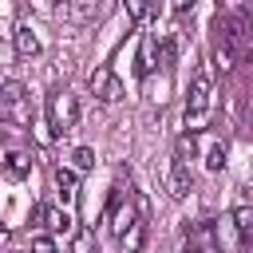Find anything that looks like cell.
I'll return each mask as SVG.
<instances>
[{
  "label": "cell",
  "instance_id": "21",
  "mask_svg": "<svg viewBox=\"0 0 253 253\" xmlns=\"http://www.w3.org/2000/svg\"><path fill=\"white\" fill-rule=\"evenodd\" d=\"M12 253H16V249H12Z\"/></svg>",
  "mask_w": 253,
  "mask_h": 253
},
{
  "label": "cell",
  "instance_id": "20",
  "mask_svg": "<svg viewBox=\"0 0 253 253\" xmlns=\"http://www.w3.org/2000/svg\"><path fill=\"white\" fill-rule=\"evenodd\" d=\"M174 4V12H194V0H170Z\"/></svg>",
  "mask_w": 253,
  "mask_h": 253
},
{
  "label": "cell",
  "instance_id": "3",
  "mask_svg": "<svg viewBox=\"0 0 253 253\" xmlns=\"http://www.w3.org/2000/svg\"><path fill=\"white\" fill-rule=\"evenodd\" d=\"M87 87H91V95H95L99 103H119V99H123V83H119V75H115L111 67H95L91 79H87Z\"/></svg>",
  "mask_w": 253,
  "mask_h": 253
},
{
  "label": "cell",
  "instance_id": "15",
  "mask_svg": "<svg viewBox=\"0 0 253 253\" xmlns=\"http://www.w3.org/2000/svg\"><path fill=\"white\" fill-rule=\"evenodd\" d=\"M154 51H158V40H142V51H138V75H150V67H154Z\"/></svg>",
  "mask_w": 253,
  "mask_h": 253
},
{
  "label": "cell",
  "instance_id": "2",
  "mask_svg": "<svg viewBox=\"0 0 253 253\" xmlns=\"http://www.w3.org/2000/svg\"><path fill=\"white\" fill-rule=\"evenodd\" d=\"M75 123H79V103H75V95H71V91H55V95L47 99V126H51V134H67Z\"/></svg>",
  "mask_w": 253,
  "mask_h": 253
},
{
  "label": "cell",
  "instance_id": "13",
  "mask_svg": "<svg viewBox=\"0 0 253 253\" xmlns=\"http://www.w3.org/2000/svg\"><path fill=\"white\" fill-rule=\"evenodd\" d=\"M0 99H4V107H16V103H24V83H20V79H4V87H0Z\"/></svg>",
  "mask_w": 253,
  "mask_h": 253
},
{
  "label": "cell",
  "instance_id": "9",
  "mask_svg": "<svg viewBox=\"0 0 253 253\" xmlns=\"http://www.w3.org/2000/svg\"><path fill=\"white\" fill-rule=\"evenodd\" d=\"M237 63H241L237 47H233V43H225V40H217V47H213V67H217L221 75H229V71H233Z\"/></svg>",
  "mask_w": 253,
  "mask_h": 253
},
{
  "label": "cell",
  "instance_id": "11",
  "mask_svg": "<svg viewBox=\"0 0 253 253\" xmlns=\"http://www.w3.org/2000/svg\"><path fill=\"white\" fill-rule=\"evenodd\" d=\"M123 8H126V16L134 20V24H146V20H154V0H123Z\"/></svg>",
  "mask_w": 253,
  "mask_h": 253
},
{
  "label": "cell",
  "instance_id": "18",
  "mask_svg": "<svg viewBox=\"0 0 253 253\" xmlns=\"http://www.w3.org/2000/svg\"><path fill=\"white\" fill-rule=\"evenodd\" d=\"M32 253H55V237L51 233H36L32 237Z\"/></svg>",
  "mask_w": 253,
  "mask_h": 253
},
{
  "label": "cell",
  "instance_id": "1",
  "mask_svg": "<svg viewBox=\"0 0 253 253\" xmlns=\"http://www.w3.org/2000/svg\"><path fill=\"white\" fill-rule=\"evenodd\" d=\"M210 107H213V83H210V71L198 67L194 79H190V99H186V115H182V123H186L190 134H198V130L206 126Z\"/></svg>",
  "mask_w": 253,
  "mask_h": 253
},
{
  "label": "cell",
  "instance_id": "17",
  "mask_svg": "<svg viewBox=\"0 0 253 253\" xmlns=\"http://www.w3.org/2000/svg\"><path fill=\"white\" fill-rule=\"evenodd\" d=\"M225 154H229L225 142H210V150H206V166H210V170H221V166H225Z\"/></svg>",
  "mask_w": 253,
  "mask_h": 253
},
{
  "label": "cell",
  "instance_id": "10",
  "mask_svg": "<svg viewBox=\"0 0 253 253\" xmlns=\"http://www.w3.org/2000/svg\"><path fill=\"white\" fill-rule=\"evenodd\" d=\"M119 249H123V253H142V249H146V221H134V225L119 237Z\"/></svg>",
  "mask_w": 253,
  "mask_h": 253
},
{
  "label": "cell",
  "instance_id": "7",
  "mask_svg": "<svg viewBox=\"0 0 253 253\" xmlns=\"http://www.w3.org/2000/svg\"><path fill=\"white\" fill-rule=\"evenodd\" d=\"M4 174H8L12 182L28 178V174H32V154H28V150H8V158H4Z\"/></svg>",
  "mask_w": 253,
  "mask_h": 253
},
{
  "label": "cell",
  "instance_id": "6",
  "mask_svg": "<svg viewBox=\"0 0 253 253\" xmlns=\"http://www.w3.org/2000/svg\"><path fill=\"white\" fill-rule=\"evenodd\" d=\"M12 43H16V51H20L24 59H36V55H40V36H36L28 24H20V28L12 32Z\"/></svg>",
  "mask_w": 253,
  "mask_h": 253
},
{
  "label": "cell",
  "instance_id": "19",
  "mask_svg": "<svg viewBox=\"0 0 253 253\" xmlns=\"http://www.w3.org/2000/svg\"><path fill=\"white\" fill-rule=\"evenodd\" d=\"M158 63H162V67H170V63H174V40H170V36H166V40H158Z\"/></svg>",
  "mask_w": 253,
  "mask_h": 253
},
{
  "label": "cell",
  "instance_id": "4",
  "mask_svg": "<svg viewBox=\"0 0 253 253\" xmlns=\"http://www.w3.org/2000/svg\"><path fill=\"white\" fill-rule=\"evenodd\" d=\"M36 217H40V225L55 237V233H71V213L67 210H59V206H36Z\"/></svg>",
  "mask_w": 253,
  "mask_h": 253
},
{
  "label": "cell",
  "instance_id": "16",
  "mask_svg": "<svg viewBox=\"0 0 253 253\" xmlns=\"http://www.w3.org/2000/svg\"><path fill=\"white\" fill-rule=\"evenodd\" d=\"M71 166H75V170H91V166H95V150H91V146H75V150H71Z\"/></svg>",
  "mask_w": 253,
  "mask_h": 253
},
{
  "label": "cell",
  "instance_id": "8",
  "mask_svg": "<svg viewBox=\"0 0 253 253\" xmlns=\"http://www.w3.org/2000/svg\"><path fill=\"white\" fill-rule=\"evenodd\" d=\"M55 186H59L63 202H75V194H79V170L75 166H55Z\"/></svg>",
  "mask_w": 253,
  "mask_h": 253
},
{
  "label": "cell",
  "instance_id": "5",
  "mask_svg": "<svg viewBox=\"0 0 253 253\" xmlns=\"http://www.w3.org/2000/svg\"><path fill=\"white\" fill-rule=\"evenodd\" d=\"M166 190H170V198H190L194 178H190V166H186V162H174V166L166 170Z\"/></svg>",
  "mask_w": 253,
  "mask_h": 253
},
{
  "label": "cell",
  "instance_id": "12",
  "mask_svg": "<svg viewBox=\"0 0 253 253\" xmlns=\"http://www.w3.org/2000/svg\"><path fill=\"white\" fill-rule=\"evenodd\" d=\"M229 217H233V225H237V233H241L245 241H253V206H237V210H233Z\"/></svg>",
  "mask_w": 253,
  "mask_h": 253
},
{
  "label": "cell",
  "instance_id": "14",
  "mask_svg": "<svg viewBox=\"0 0 253 253\" xmlns=\"http://www.w3.org/2000/svg\"><path fill=\"white\" fill-rule=\"evenodd\" d=\"M174 154H178V162H190V158L198 154V142H194V134H190V130H182V134H178Z\"/></svg>",
  "mask_w": 253,
  "mask_h": 253
}]
</instances>
